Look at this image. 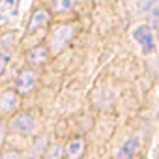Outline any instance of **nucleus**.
I'll return each instance as SVG.
<instances>
[{
	"label": "nucleus",
	"mask_w": 159,
	"mask_h": 159,
	"mask_svg": "<svg viewBox=\"0 0 159 159\" xmlns=\"http://www.w3.org/2000/svg\"><path fill=\"white\" fill-rule=\"evenodd\" d=\"M77 0H52V10L56 13H66L69 10H73Z\"/></svg>",
	"instance_id": "11"
},
{
	"label": "nucleus",
	"mask_w": 159,
	"mask_h": 159,
	"mask_svg": "<svg viewBox=\"0 0 159 159\" xmlns=\"http://www.w3.org/2000/svg\"><path fill=\"white\" fill-rule=\"evenodd\" d=\"M2 159H21V155H19L15 150H10V152H6V153L2 155Z\"/></svg>",
	"instance_id": "15"
},
{
	"label": "nucleus",
	"mask_w": 159,
	"mask_h": 159,
	"mask_svg": "<svg viewBox=\"0 0 159 159\" xmlns=\"http://www.w3.org/2000/svg\"><path fill=\"white\" fill-rule=\"evenodd\" d=\"M17 107V94L13 92H4L0 96V111L2 112H11Z\"/></svg>",
	"instance_id": "9"
},
{
	"label": "nucleus",
	"mask_w": 159,
	"mask_h": 159,
	"mask_svg": "<svg viewBox=\"0 0 159 159\" xmlns=\"http://www.w3.org/2000/svg\"><path fill=\"white\" fill-rule=\"evenodd\" d=\"M47 23H49V13H47L45 10H38V11L32 15L30 23H28V32H34L36 28H41V26H45Z\"/></svg>",
	"instance_id": "8"
},
{
	"label": "nucleus",
	"mask_w": 159,
	"mask_h": 159,
	"mask_svg": "<svg viewBox=\"0 0 159 159\" xmlns=\"http://www.w3.org/2000/svg\"><path fill=\"white\" fill-rule=\"evenodd\" d=\"M34 127H36V122H34V118H32L30 114H19V116L11 122V129H15V131L21 133V135L32 133Z\"/></svg>",
	"instance_id": "4"
},
{
	"label": "nucleus",
	"mask_w": 159,
	"mask_h": 159,
	"mask_svg": "<svg viewBox=\"0 0 159 159\" xmlns=\"http://www.w3.org/2000/svg\"><path fill=\"white\" fill-rule=\"evenodd\" d=\"M75 36V28L69 26V25H60L52 30L51 34V51L52 54H58Z\"/></svg>",
	"instance_id": "1"
},
{
	"label": "nucleus",
	"mask_w": 159,
	"mask_h": 159,
	"mask_svg": "<svg viewBox=\"0 0 159 159\" xmlns=\"http://www.w3.org/2000/svg\"><path fill=\"white\" fill-rule=\"evenodd\" d=\"M19 10V0H0V19H10L17 15Z\"/></svg>",
	"instance_id": "7"
},
{
	"label": "nucleus",
	"mask_w": 159,
	"mask_h": 159,
	"mask_svg": "<svg viewBox=\"0 0 159 159\" xmlns=\"http://www.w3.org/2000/svg\"><path fill=\"white\" fill-rule=\"evenodd\" d=\"M152 19H153V23H152V28H155V26H157V8L153 10V13H152Z\"/></svg>",
	"instance_id": "18"
},
{
	"label": "nucleus",
	"mask_w": 159,
	"mask_h": 159,
	"mask_svg": "<svg viewBox=\"0 0 159 159\" xmlns=\"http://www.w3.org/2000/svg\"><path fill=\"white\" fill-rule=\"evenodd\" d=\"M133 38L140 43L142 47V52L144 54H150L155 51V41H153V32L148 25H139L135 30H133Z\"/></svg>",
	"instance_id": "2"
},
{
	"label": "nucleus",
	"mask_w": 159,
	"mask_h": 159,
	"mask_svg": "<svg viewBox=\"0 0 159 159\" xmlns=\"http://www.w3.org/2000/svg\"><path fill=\"white\" fill-rule=\"evenodd\" d=\"M137 152H139V139H137V137H133V139L125 140V144L120 148V152H118V157H116V159H135Z\"/></svg>",
	"instance_id": "5"
},
{
	"label": "nucleus",
	"mask_w": 159,
	"mask_h": 159,
	"mask_svg": "<svg viewBox=\"0 0 159 159\" xmlns=\"http://www.w3.org/2000/svg\"><path fill=\"white\" fill-rule=\"evenodd\" d=\"M60 155H62V148L58 144H54L47 150V159H60Z\"/></svg>",
	"instance_id": "13"
},
{
	"label": "nucleus",
	"mask_w": 159,
	"mask_h": 159,
	"mask_svg": "<svg viewBox=\"0 0 159 159\" xmlns=\"http://www.w3.org/2000/svg\"><path fill=\"white\" fill-rule=\"evenodd\" d=\"M4 139H6V125H2V124H0V148H2V142H4Z\"/></svg>",
	"instance_id": "17"
},
{
	"label": "nucleus",
	"mask_w": 159,
	"mask_h": 159,
	"mask_svg": "<svg viewBox=\"0 0 159 159\" xmlns=\"http://www.w3.org/2000/svg\"><path fill=\"white\" fill-rule=\"evenodd\" d=\"M45 144H47V139H45V137H41V139H39V140L34 144V150H32V153H30V155H32V157H38V155L43 152Z\"/></svg>",
	"instance_id": "12"
},
{
	"label": "nucleus",
	"mask_w": 159,
	"mask_h": 159,
	"mask_svg": "<svg viewBox=\"0 0 159 159\" xmlns=\"http://www.w3.org/2000/svg\"><path fill=\"white\" fill-rule=\"evenodd\" d=\"M137 4H139V10L140 11H146V10H150L155 4V0H137Z\"/></svg>",
	"instance_id": "14"
},
{
	"label": "nucleus",
	"mask_w": 159,
	"mask_h": 159,
	"mask_svg": "<svg viewBox=\"0 0 159 159\" xmlns=\"http://www.w3.org/2000/svg\"><path fill=\"white\" fill-rule=\"evenodd\" d=\"M36 83H38L36 73L30 71V69H25V71L19 73L17 81H15V86H17V92L19 94H30L36 88Z\"/></svg>",
	"instance_id": "3"
},
{
	"label": "nucleus",
	"mask_w": 159,
	"mask_h": 159,
	"mask_svg": "<svg viewBox=\"0 0 159 159\" xmlns=\"http://www.w3.org/2000/svg\"><path fill=\"white\" fill-rule=\"evenodd\" d=\"M8 58H10V56L0 54V75H2V71H4V67H6V62H8Z\"/></svg>",
	"instance_id": "16"
},
{
	"label": "nucleus",
	"mask_w": 159,
	"mask_h": 159,
	"mask_svg": "<svg viewBox=\"0 0 159 159\" xmlns=\"http://www.w3.org/2000/svg\"><path fill=\"white\" fill-rule=\"evenodd\" d=\"M49 58V49L47 47H34L28 52V62L30 64H45Z\"/></svg>",
	"instance_id": "10"
},
{
	"label": "nucleus",
	"mask_w": 159,
	"mask_h": 159,
	"mask_svg": "<svg viewBox=\"0 0 159 159\" xmlns=\"http://www.w3.org/2000/svg\"><path fill=\"white\" fill-rule=\"evenodd\" d=\"M84 140L83 139H75V140H71L69 144H67V148H66V157L67 159H81L83 155H84Z\"/></svg>",
	"instance_id": "6"
}]
</instances>
